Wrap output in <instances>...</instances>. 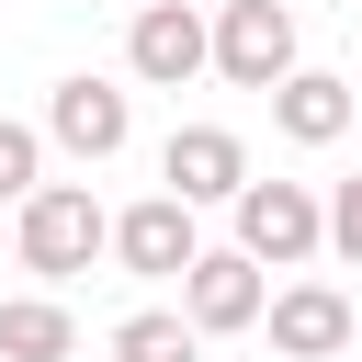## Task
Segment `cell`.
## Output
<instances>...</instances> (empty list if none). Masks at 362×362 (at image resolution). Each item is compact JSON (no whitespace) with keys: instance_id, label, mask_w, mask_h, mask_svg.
<instances>
[{"instance_id":"6da1fadb","label":"cell","mask_w":362,"mask_h":362,"mask_svg":"<svg viewBox=\"0 0 362 362\" xmlns=\"http://www.w3.org/2000/svg\"><path fill=\"white\" fill-rule=\"evenodd\" d=\"M113 249V215L90 204V181H34L23 192V272L34 283H79Z\"/></svg>"},{"instance_id":"7a4b0ae2","label":"cell","mask_w":362,"mask_h":362,"mask_svg":"<svg viewBox=\"0 0 362 362\" xmlns=\"http://www.w3.org/2000/svg\"><path fill=\"white\" fill-rule=\"evenodd\" d=\"M226 215H238V249H260L272 272H294V260H317V249H328V204H317L305 181H249Z\"/></svg>"},{"instance_id":"3957f363","label":"cell","mask_w":362,"mask_h":362,"mask_svg":"<svg viewBox=\"0 0 362 362\" xmlns=\"http://www.w3.org/2000/svg\"><path fill=\"white\" fill-rule=\"evenodd\" d=\"M305 57H294V11L283 0H226L215 11V79H238V90H283Z\"/></svg>"},{"instance_id":"277c9868","label":"cell","mask_w":362,"mask_h":362,"mask_svg":"<svg viewBox=\"0 0 362 362\" xmlns=\"http://www.w3.org/2000/svg\"><path fill=\"white\" fill-rule=\"evenodd\" d=\"M124 68H136L147 90H181V79H204V68H215V23H204L192 0H147V11L124 23Z\"/></svg>"},{"instance_id":"5b68a950","label":"cell","mask_w":362,"mask_h":362,"mask_svg":"<svg viewBox=\"0 0 362 362\" xmlns=\"http://www.w3.org/2000/svg\"><path fill=\"white\" fill-rule=\"evenodd\" d=\"M113 260L136 272V283H181L192 260H204V238H192V192H147V204H124L113 215Z\"/></svg>"},{"instance_id":"8992f818","label":"cell","mask_w":362,"mask_h":362,"mask_svg":"<svg viewBox=\"0 0 362 362\" xmlns=\"http://www.w3.org/2000/svg\"><path fill=\"white\" fill-rule=\"evenodd\" d=\"M272 260L260 249H204L192 272H181V305H192V328L204 339H238V328H260L272 317V283H260Z\"/></svg>"},{"instance_id":"52a82bcc","label":"cell","mask_w":362,"mask_h":362,"mask_svg":"<svg viewBox=\"0 0 362 362\" xmlns=\"http://www.w3.org/2000/svg\"><path fill=\"white\" fill-rule=\"evenodd\" d=\"M45 136H57L79 170H102V158H124V136H136V102H124L113 79H90V68H79V79H57V90H45Z\"/></svg>"},{"instance_id":"ba28073f","label":"cell","mask_w":362,"mask_h":362,"mask_svg":"<svg viewBox=\"0 0 362 362\" xmlns=\"http://www.w3.org/2000/svg\"><path fill=\"white\" fill-rule=\"evenodd\" d=\"M260 328H272V351H283V362H339L362 317H351V294H339V283H272V317H260Z\"/></svg>"},{"instance_id":"9c48e42d","label":"cell","mask_w":362,"mask_h":362,"mask_svg":"<svg viewBox=\"0 0 362 362\" xmlns=\"http://www.w3.org/2000/svg\"><path fill=\"white\" fill-rule=\"evenodd\" d=\"M158 181H170V192H192V204H238V192H249V147H238L226 124H170Z\"/></svg>"},{"instance_id":"30bf717a","label":"cell","mask_w":362,"mask_h":362,"mask_svg":"<svg viewBox=\"0 0 362 362\" xmlns=\"http://www.w3.org/2000/svg\"><path fill=\"white\" fill-rule=\"evenodd\" d=\"M351 113H362V90H351V79H328V68H294V79L272 90V124H283L294 147H339V136H351Z\"/></svg>"},{"instance_id":"8fae6325","label":"cell","mask_w":362,"mask_h":362,"mask_svg":"<svg viewBox=\"0 0 362 362\" xmlns=\"http://www.w3.org/2000/svg\"><path fill=\"white\" fill-rule=\"evenodd\" d=\"M79 351V317L57 305V283L45 294H0V362H68Z\"/></svg>"},{"instance_id":"7c38bea8","label":"cell","mask_w":362,"mask_h":362,"mask_svg":"<svg viewBox=\"0 0 362 362\" xmlns=\"http://www.w3.org/2000/svg\"><path fill=\"white\" fill-rule=\"evenodd\" d=\"M113 362H204V328H192V305H136V317L113 328Z\"/></svg>"},{"instance_id":"4fadbf2b","label":"cell","mask_w":362,"mask_h":362,"mask_svg":"<svg viewBox=\"0 0 362 362\" xmlns=\"http://www.w3.org/2000/svg\"><path fill=\"white\" fill-rule=\"evenodd\" d=\"M45 147H57V136H34V124L0 113V204H23V192L45 181Z\"/></svg>"},{"instance_id":"5bb4252c","label":"cell","mask_w":362,"mask_h":362,"mask_svg":"<svg viewBox=\"0 0 362 362\" xmlns=\"http://www.w3.org/2000/svg\"><path fill=\"white\" fill-rule=\"evenodd\" d=\"M328 249H339V260L362 272V170H351V181L328 192Z\"/></svg>"}]
</instances>
